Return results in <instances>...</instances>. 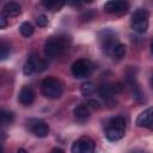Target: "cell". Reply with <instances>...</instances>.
<instances>
[{"label":"cell","mask_w":153,"mask_h":153,"mask_svg":"<svg viewBox=\"0 0 153 153\" xmlns=\"http://www.w3.org/2000/svg\"><path fill=\"white\" fill-rule=\"evenodd\" d=\"M36 24H37L39 27H44V26H47V24H48V18H47L44 14H41V16L37 17Z\"/></svg>","instance_id":"cell-21"},{"label":"cell","mask_w":153,"mask_h":153,"mask_svg":"<svg viewBox=\"0 0 153 153\" xmlns=\"http://www.w3.org/2000/svg\"><path fill=\"white\" fill-rule=\"evenodd\" d=\"M14 116H13V112L11 111H7V110H1V114H0V120H1V124H10L12 121H13Z\"/></svg>","instance_id":"cell-18"},{"label":"cell","mask_w":153,"mask_h":153,"mask_svg":"<svg viewBox=\"0 0 153 153\" xmlns=\"http://www.w3.org/2000/svg\"><path fill=\"white\" fill-rule=\"evenodd\" d=\"M153 121V108H148L145 111H142L137 118H136V126L137 127H148L151 122Z\"/></svg>","instance_id":"cell-12"},{"label":"cell","mask_w":153,"mask_h":153,"mask_svg":"<svg viewBox=\"0 0 153 153\" xmlns=\"http://www.w3.org/2000/svg\"><path fill=\"white\" fill-rule=\"evenodd\" d=\"M151 50H152V53H153V42H152V44H151Z\"/></svg>","instance_id":"cell-27"},{"label":"cell","mask_w":153,"mask_h":153,"mask_svg":"<svg viewBox=\"0 0 153 153\" xmlns=\"http://www.w3.org/2000/svg\"><path fill=\"white\" fill-rule=\"evenodd\" d=\"M33 26H32V24L31 23H29V22H24L22 25H20V27H19V31H20V33L24 36V37H30L32 33H33Z\"/></svg>","instance_id":"cell-17"},{"label":"cell","mask_w":153,"mask_h":153,"mask_svg":"<svg viewBox=\"0 0 153 153\" xmlns=\"http://www.w3.org/2000/svg\"><path fill=\"white\" fill-rule=\"evenodd\" d=\"M20 12H22V7L17 2H7L2 7V14L5 17H16L20 14Z\"/></svg>","instance_id":"cell-13"},{"label":"cell","mask_w":153,"mask_h":153,"mask_svg":"<svg viewBox=\"0 0 153 153\" xmlns=\"http://www.w3.org/2000/svg\"><path fill=\"white\" fill-rule=\"evenodd\" d=\"M94 91H96V85H94L93 82H91V81L84 82V84L81 85V87H80V92H81V94L85 96V97L93 94Z\"/></svg>","instance_id":"cell-15"},{"label":"cell","mask_w":153,"mask_h":153,"mask_svg":"<svg viewBox=\"0 0 153 153\" xmlns=\"http://www.w3.org/2000/svg\"><path fill=\"white\" fill-rule=\"evenodd\" d=\"M41 88H42V93L47 98H50V99H57V98H60L61 94H62V92H63L62 82L59 79L53 78V76L45 78L42 81Z\"/></svg>","instance_id":"cell-3"},{"label":"cell","mask_w":153,"mask_h":153,"mask_svg":"<svg viewBox=\"0 0 153 153\" xmlns=\"http://www.w3.org/2000/svg\"><path fill=\"white\" fill-rule=\"evenodd\" d=\"M87 105H88L90 109H99L100 108V103L97 99H90L88 103H87Z\"/></svg>","instance_id":"cell-22"},{"label":"cell","mask_w":153,"mask_h":153,"mask_svg":"<svg viewBox=\"0 0 153 153\" xmlns=\"http://www.w3.org/2000/svg\"><path fill=\"white\" fill-rule=\"evenodd\" d=\"M51 153H65V152H63L61 148H59V147H55V148H53Z\"/></svg>","instance_id":"cell-24"},{"label":"cell","mask_w":153,"mask_h":153,"mask_svg":"<svg viewBox=\"0 0 153 153\" xmlns=\"http://www.w3.org/2000/svg\"><path fill=\"white\" fill-rule=\"evenodd\" d=\"M71 71H72V74L78 79L86 78L92 71V65H91V62L88 60L79 59L72 65Z\"/></svg>","instance_id":"cell-5"},{"label":"cell","mask_w":153,"mask_h":153,"mask_svg":"<svg viewBox=\"0 0 153 153\" xmlns=\"http://www.w3.org/2000/svg\"><path fill=\"white\" fill-rule=\"evenodd\" d=\"M39 57L37 56V54H31L29 55V57L26 59L24 66H23V73L25 75H31L33 72H37L38 69V65H39Z\"/></svg>","instance_id":"cell-10"},{"label":"cell","mask_w":153,"mask_h":153,"mask_svg":"<svg viewBox=\"0 0 153 153\" xmlns=\"http://www.w3.org/2000/svg\"><path fill=\"white\" fill-rule=\"evenodd\" d=\"M18 100H19L23 105H25V106L32 104L33 100H35V92H33V90H32L30 86H23V88H22L20 92H19Z\"/></svg>","instance_id":"cell-11"},{"label":"cell","mask_w":153,"mask_h":153,"mask_svg":"<svg viewBox=\"0 0 153 153\" xmlns=\"http://www.w3.org/2000/svg\"><path fill=\"white\" fill-rule=\"evenodd\" d=\"M148 16L149 14H148L147 10H145V8L136 10L131 16V20H130L131 29L137 33L146 32L148 29Z\"/></svg>","instance_id":"cell-4"},{"label":"cell","mask_w":153,"mask_h":153,"mask_svg":"<svg viewBox=\"0 0 153 153\" xmlns=\"http://www.w3.org/2000/svg\"><path fill=\"white\" fill-rule=\"evenodd\" d=\"M10 51H11V48H10V45L6 43V42H1V44H0V59L1 60H5L8 55H10Z\"/></svg>","instance_id":"cell-20"},{"label":"cell","mask_w":153,"mask_h":153,"mask_svg":"<svg viewBox=\"0 0 153 153\" xmlns=\"http://www.w3.org/2000/svg\"><path fill=\"white\" fill-rule=\"evenodd\" d=\"M31 131L38 137H45L49 134V126L42 120H33L30 122Z\"/></svg>","instance_id":"cell-9"},{"label":"cell","mask_w":153,"mask_h":153,"mask_svg":"<svg viewBox=\"0 0 153 153\" xmlns=\"http://www.w3.org/2000/svg\"><path fill=\"white\" fill-rule=\"evenodd\" d=\"M6 18H7V17H5V16L1 13V16H0V27H1V29H4V27L7 25V20H6Z\"/></svg>","instance_id":"cell-23"},{"label":"cell","mask_w":153,"mask_h":153,"mask_svg":"<svg viewBox=\"0 0 153 153\" xmlns=\"http://www.w3.org/2000/svg\"><path fill=\"white\" fill-rule=\"evenodd\" d=\"M126 133V121L123 117L117 116L111 118L105 128V136L109 141H118L124 136Z\"/></svg>","instance_id":"cell-2"},{"label":"cell","mask_w":153,"mask_h":153,"mask_svg":"<svg viewBox=\"0 0 153 153\" xmlns=\"http://www.w3.org/2000/svg\"><path fill=\"white\" fill-rule=\"evenodd\" d=\"M151 84H152V86H153V76H152V79H151Z\"/></svg>","instance_id":"cell-28"},{"label":"cell","mask_w":153,"mask_h":153,"mask_svg":"<svg viewBox=\"0 0 153 153\" xmlns=\"http://www.w3.org/2000/svg\"><path fill=\"white\" fill-rule=\"evenodd\" d=\"M73 115L76 118H79V120H85V118H87L91 115V109L88 108V105L80 104V105H78V106L74 108Z\"/></svg>","instance_id":"cell-14"},{"label":"cell","mask_w":153,"mask_h":153,"mask_svg":"<svg viewBox=\"0 0 153 153\" xmlns=\"http://www.w3.org/2000/svg\"><path fill=\"white\" fill-rule=\"evenodd\" d=\"M121 91H122V85L121 84H110V82H108V84H103L99 87L98 92H99V96L103 99L109 102V100L112 99V97L115 94L120 93Z\"/></svg>","instance_id":"cell-8"},{"label":"cell","mask_w":153,"mask_h":153,"mask_svg":"<svg viewBox=\"0 0 153 153\" xmlns=\"http://www.w3.org/2000/svg\"><path fill=\"white\" fill-rule=\"evenodd\" d=\"M104 10L110 14L122 16L128 12L129 5L126 1H108L104 5Z\"/></svg>","instance_id":"cell-7"},{"label":"cell","mask_w":153,"mask_h":153,"mask_svg":"<svg viewBox=\"0 0 153 153\" xmlns=\"http://www.w3.org/2000/svg\"><path fill=\"white\" fill-rule=\"evenodd\" d=\"M17 153H27L24 148H19V149H17Z\"/></svg>","instance_id":"cell-25"},{"label":"cell","mask_w":153,"mask_h":153,"mask_svg":"<svg viewBox=\"0 0 153 153\" xmlns=\"http://www.w3.org/2000/svg\"><path fill=\"white\" fill-rule=\"evenodd\" d=\"M69 47V39L65 36H54L45 41L44 54L47 57L54 59L65 53Z\"/></svg>","instance_id":"cell-1"},{"label":"cell","mask_w":153,"mask_h":153,"mask_svg":"<svg viewBox=\"0 0 153 153\" xmlns=\"http://www.w3.org/2000/svg\"><path fill=\"white\" fill-rule=\"evenodd\" d=\"M126 51H127L126 45H124L123 43H120V42H118L117 45L114 48V50H112V53H111V56L115 57V59H117V60H120V59L124 57Z\"/></svg>","instance_id":"cell-16"},{"label":"cell","mask_w":153,"mask_h":153,"mask_svg":"<svg viewBox=\"0 0 153 153\" xmlns=\"http://www.w3.org/2000/svg\"><path fill=\"white\" fill-rule=\"evenodd\" d=\"M96 143L90 137H80L72 145V153H94Z\"/></svg>","instance_id":"cell-6"},{"label":"cell","mask_w":153,"mask_h":153,"mask_svg":"<svg viewBox=\"0 0 153 153\" xmlns=\"http://www.w3.org/2000/svg\"><path fill=\"white\" fill-rule=\"evenodd\" d=\"M42 5L45 7V8H48L49 11H53V12H55V11H59L65 4L63 2H57V1H43L42 2Z\"/></svg>","instance_id":"cell-19"},{"label":"cell","mask_w":153,"mask_h":153,"mask_svg":"<svg viewBox=\"0 0 153 153\" xmlns=\"http://www.w3.org/2000/svg\"><path fill=\"white\" fill-rule=\"evenodd\" d=\"M147 128H148V129H149V130H153V121H152V122H151V124H149V126H148V127H147Z\"/></svg>","instance_id":"cell-26"}]
</instances>
